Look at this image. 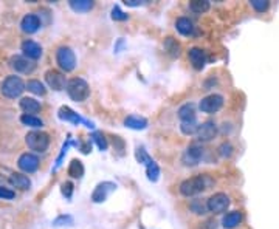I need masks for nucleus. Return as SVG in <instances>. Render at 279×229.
<instances>
[{"instance_id": "obj_1", "label": "nucleus", "mask_w": 279, "mask_h": 229, "mask_svg": "<svg viewBox=\"0 0 279 229\" xmlns=\"http://www.w3.org/2000/svg\"><path fill=\"white\" fill-rule=\"evenodd\" d=\"M67 93L68 96L72 98L75 102H83L89 98L90 95V87L89 84L84 81V79H81V77H73V79H70V81L67 82Z\"/></svg>"}, {"instance_id": "obj_2", "label": "nucleus", "mask_w": 279, "mask_h": 229, "mask_svg": "<svg viewBox=\"0 0 279 229\" xmlns=\"http://www.w3.org/2000/svg\"><path fill=\"white\" fill-rule=\"evenodd\" d=\"M209 186V180L206 175H200V177H194L189 180H185L180 185V192L185 197H192L197 195V193L203 192L205 189H208Z\"/></svg>"}, {"instance_id": "obj_3", "label": "nucleus", "mask_w": 279, "mask_h": 229, "mask_svg": "<svg viewBox=\"0 0 279 229\" xmlns=\"http://www.w3.org/2000/svg\"><path fill=\"white\" fill-rule=\"evenodd\" d=\"M25 143L31 151L44 153V152H46V149H48V146H50V136L45 132L33 130L25 136Z\"/></svg>"}, {"instance_id": "obj_4", "label": "nucleus", "mask_w": 279, "mask_h": 229, "mask_svg": "<svg viewBox=\"0 0 279 229\" xmlns=\"http://www.w3.org/2000/svg\"><path fill=\"white\" fill-rule=\"evenodd\" d=\"M0 90H2L3 96L9 99H16L23 93V90H27V88H25V82H23L19 76H8L2 82Z\"/></svg>"}, {"instance_id": "obj_5", "label": "nucleus", "mask_w": 279, "mask_h": 229, "mask_svg": "<svg viewBox=\"0 0 279 229\" xmlns=\"http://www.w3.org/2000/svg\"><path fill=\"white\" fill-rule=\"evenodd\" d=\"M56 61L64 72H72L76 67V56L70 47H61L56 51Z\"/></svg>"}, {"instance_id": "obj_6", "label": "nucleus", "mask_w": 279, "mask_h": 229, "mask_svg": "<svg viewBox=\"0 0 279 229\" xmlns=\"http://www.w3.org/2000/svg\"><path fill=\"white\" fill-rule=\"evenodd\" d=\"M230 206V198L227 193H214V195H211L208 200H206V208L209 212L213 214H222L228 209Z\"/></svg>"}, {"instance_id": "obj_7", "label": "nucleus", "mask_w": 279, "mask_h": 229, "mask_svg": "<svg viewBox=\"0 0 279 229\" xmlns=\"http://www.w3.org/2000/svg\"><path fill=\"white\" fill-rule=\"evenodd\" d=\"M9 67L17 73L28 75L36 68V64H34V61H30L25 56H13L9 59Z\"/></svg>"}, {"instance_id": "obj_8", "label": "nucleus", "mask_w": 279, "mask_h": 229, "mask_svg": "<svg viewBox=\"0 0 279 229\" xmlns=\"http://www.w3.org/2000/svg\"><path fill=\"white\" fill-rule=\"evenodd\" d=\"M45 82L50 88L56 90V91H61L67 87V79L65 75L57 72V70H48L45 73Z\"/></svg>"}, {"instance_id": "obj_9", "label": "nucleus", "mask_w": 279, "mask_h": 229, "mask_svg": "<svg viewBox=\"0 0 279 229\" xmlns=\"http://www.w3.org/2000/svg\"><path fill=\"white\" fill-rule=\"evenodd\" d=\"M222 106H224V96H220V95H209L203 98L199 104L203 113H216L222 109Z\"/></svg>"}, {"instance_id": "obj_10", "label": "nucleus", "mask_w": 279, "mask_h": 229, "mask_svg": "<svg viewBox=\"0 0 279 229\" xmlns=\"http://www.w3.org/2000/svg\"><path fill=\"white\" fill-rule=\"evenodd\" d=\"M17 166L22 172H25V174H33V172H36L39 169V158L34 155V153H22Z\"/></svg>"}, {"instance_id": "obj_11", "label": "nucleus", "mask_w": 279, "mask_h": 229, "mask_svg": "<svg viewBox=\"0 0 279 229\" xmlns=\"http://www.w3.org/2000/svg\"><path fill=\"white\" fill-rule=\"evenodd\" d=\"M116 189V185L115 183H110V181H104V183H99V185L95 188V191H93L92 193V200L95 203H102L106 201L107 197L110 195V193Z\"/></svg>"}, {"instance_id": "obj_12", "label": "nucleus", "mask_w": 279, "mask_h": 229, "mask_svg": "<svg viewBox=\"0 0 279 229\" xmlns=\"http://www.w3.org/2000/svg\"><path fill=\"white\" fill-rule=\"evenodd\" d=\"M202 155H203V149L197 144H192L185 151L182 159L186 166H195V164H199V161L202 159Z\"/></svg>"}, {"instance_id": "obj_13", "label": "nucleus", "mask_w": 279, "mask_h": 229, "mask_svg": "<svg viewBox=\"0 0 279 229\" xmlns=\"http://www.w3.org/2000/svg\"><path fill=\"white\" fill-rule=\"evenodd\" d=\"M22 53H23V56H25V57H28L30 61H38L39 57L42 56V47L38 42L28 39V40H25L22 43Z\"/></svg>"}, {"instance_id": "obj_14", "label": "nucleus", "mask_w": 279, "mask_h": 229, "mask_svg": "<svg viewBox=\"0 0 279 229\" xmlns=\"http://www.w3.org/2000/svg\"><path fill=\"white\" fill-rule=\"evenodd\" d=\"M195 135L200 141H211L217 135V125L213 121H206L203 124H199V130H197Z\"/></svg>"}, {"instance_id": "obj_15", "label": "nucleus", "mask_w": 279, "mask_h": 229, "mask_svg": "<svg viewBox=\"0 0 279 229\" xmlns=\"http://www.w3.org/2000/svg\"><path fill=\"white\" fill-rule=\"evenodd\" d=\"M20 27H22L23 33L33 34L41 28V19L36 14H27V16H23V19L20 22Z\"/></svg>"}, {"instance_id": "obj_16", "label": "nucleus", "mask_w": 279, "mask_h": 229, "mask_svg": "<svg viewBox=\"0 0 279 229\" xmlns=\"http://www.w3.org/2000/svg\"><path fill=\"white\" fill-rule=\"evenodd\" d=\"M57 114H59V118H61L62 121H70V122H73V124L84 122L87 127H93L92 122H87L86 119H83L76 112H73L70 107H61V109H59V113H57Z\"/></svg>"}, {"instance_id": "obj_17", "label": "nucleus", "mask_w": 279, "mask_h": 229, "mask_svg": "<svg viewBox=\"0 0 279 229\" xmlns=\"http://www.w3.org/2000/svg\"><path fill=\"white\" fill-rule=\"evenodd\" d=\"M188 56H189V61H191V64L195 70H202V68L205 67L206 56H205V51L202 48H197V47L191 48Z\"/></svg>"}, {"instance_id": "obj_18", "label": "nucleus", "mask_w": 279, "mask_h": 229, "mask_svg": "<svg viewBox=\"0 0 279 229\" xmlns=\"http://www.w3.org/2000/svg\"><path fill=\"white\" fill-rule=\"evenodd\" d=\"M20 109L25 112V114H34V116H36V113L41 112V102L34 98H22Z\"/></svg>"}, {"instance_id": "obj_19", "label": "nucleus", "mask_w": 279, "mask_h": 229, "mask_svg": "<svg viewBox=\"0 0 279 229\" xmlns=\"http://www.w3.org/2000/svg\"><path fill=\"white\" fill-rule=\"evenodd\" d=\"M9 185L13 186V188H17V189H22V191H25V189H30L31 186V181L27 175H23V174H13L9 177Z\"/></svg>"}, {"instance_id": "obj_20", "label": "nucleus", "mask_w": 279, "mask_h": 229, "mask_svg": "<svg viewBox=\"0 0 279 229\" xmlns=\"http://www.w3.org/2000/svg\"><path fill=\"white\" fill-rule=\"evenodd\" d=\"M124 125L129 129L134 130H143L147 127V119L141 118V116H135V114H131V116H127L124 119Z\"/></svg>"}, {"instance_id": "obj_21", "label": "nucleus", "mask_w": 279, "mask_h": 229, "mask_svg": "<svg viewBox=\"0 0 279 229\" xmlns=\"http://www.w3.org/2000/svg\"><path fill=\"white\" fill-rule=\"evenodd\" d=\"M176 28L180 34H183V36H191L194 33V25L188 17H179L176 22Z\"/></svg>"}, {"instance_id": "obj_22", "label": "nucleus", "mask_w": 279, "mask_h": 229, "mask_svg": "<svg viewBox=\"0 0 279 229\" xmlns=\"http://www.w3.org/2000/svg\"><path fill=\"white\" fill-rule=\"evenodd\" d=\"M242 222V214L239 211H232V212H228L225 217H224V226L228 228V229H232L236 228L237 225H240Z\"/></svg>"}, {"instance_id": "obj_23", "label": "nucleus", "mask_w": 279, "mask_h": 229, "mask_svg": "<svg viewBox=\"0 0 279 229\" xmlns=\"http://www.w3.org/2000/svg\"><path fill=\"white\" fill-rule=\"evenodd\" d=\"M179 118L182 119V122L186 121H194L195 119V107L194 104H185L179 109Z\"/></svg>"}, {"instance_id": "obj_24", "label": "nucleus", "mask_w": 279, "mask_h": 229, "mask_svg": "<svg viewBox=\"0 0 279 229\" xmlns=\"http://www.w3.org/2000/svg\"><path fill=\"white\" fill-rule=\"evenodd\" d=\"M70 8L75 13H87L93 8V2L92 0H70Z\"/></svg>"}, {"instance_id": "obj_25", "label": "nucleus", "mask_w": 279, "mask_h": 229, "mask_svg": "<svg viewBox=\"0 0 279 229\" xmlns=\"http://www.w3.org/2000/svg\"><path fill=\"white\" fill-rule=\"evenodd\" d=\"M25 88L28 91H31V93L39 95V96H44L46 93V88L44 87V84L41 81H38V79H30V81L25 84Z\"/></svg>"}, {"instance_id": "obj_26", "label": "nucleus", "mask_w": 279, "mask_h": 229, "mask_svg": "<svg viewBox=\"0 0 279 229\" xmlns=\"http://www.w3.org/2000/svg\"><path fill=\"white\" fill-rule=\"evenodd\" d=\"M20 122L23 125H28V127H33V129H39L44 125V121L38 116H34V114H25L23 113L20 116Z\"/></svg>"}, {"instance_id": "obj_27", "label": "nucleus", "mask_w": 279, "mask_h": 229, "mask_svg": "<svg viewBox=\"0 0 279 229\" xmlns=\"http://www.w3.org/2000/svg\"><path fill=\"white\" fill-rule=\"evenodd\" d=\"M68 175L73 177V178H81L84 175V166L83 163L79 161V159H73L72 163L68 166Z\"/></svg>"}, {"instance_id": "obj_28", "label": "nucleus", "mask_w": 279, "mask_h": 229, "mask_svg": "<svg viewBox=\"0 0 279 229\" xmlns=\"http://www.w3.org/2000/svg\"><path fill=\"white\" fill-rule=\"evenodd\" d=\"M189 8H191L192 13L202 14V13H206V11L209 9V2L208 0H192V2L189 3Z\"/></svg>"}, {"instance_id": "obj_29", "label": "nucleus", "mask_w": 279, "mask_h": 229, "mask_svg": "<svg viewBox=\"0 0 279 229\" xmlns=\"http://www.w3.org/2000/svg\"><path fill=\"white\" fill-rule=\"evenodd\" d=\"M180 129L185 135H195L197 130H199V124H197V121H186V122H182Z\"/></svg>"}, {"instance_id": "obj_30", "label": "nucleus", "mask_w": 279, "mask_h": 229, "mask_svg": "<svg viewBox=\"0 0 279 229\" xmlns=\"http://www.w3.org/2000/svg\"><path fill=\"white\" fill-rule=\"evenodd\" d=\"M146 172H147V178L150 181H157L158 180V175H160V167L157 166L155 161H150L147 166H146Z\"/></svg>"}, {"instance_id": "obj_31", "label": "nucleus", "mask_w": 279, "mask_h": 229, "mask_svg": "<svg viewBox=\"0 0 279 229\" xmlns=\"http://www.w3.org/2000/svg\"><path fill=\"white\" fill-rule=\"evenodd\" d=\"M165 48L168 53H171L172 56H180V45L174 40L172 38H168L165 42Z\"/></svg>"}, {"instance_id": "obj_32", "label": "nucleus", "mask_w": 279, "mask_h": 229, "mask_svg": "<svg viewBox=\"0 0 279 229\" xmlns=\"http://www.w3.org/2000/svg\"><path fill=\"white\" fill-rule=\"evenodd\" d=\"M92 138H93V141H95V143L98 144L99 151H106V149H107V140L104 138V135H102V133L95 132V133L92 135Z\"/></svg>"}, {"instance_id": "obj_33", "label": "nucleus", "mask_w": 279, "mask_h": 229, "mask_svg": "<svg viewBox=\"0 0 279 229\" xmlns=\"http://www.w3.org/2000/svg\"><path fill=\"white\" fill-rule=\"evenodd\" d=\"M137 159L140 163H143V164H149L150 161H152V158H150L147 153H146V151H144V147H138L137 149Z\"/></svg>"}, {"instance_id": "obj_34", "label": "nucleus", "mask_w": 279, "mask_h": 229, "mask_svg": "<svg viewBox=\"0 0 279 229\" xmlns=\"http://www.w3.org/2000/svg\"><path fill=\"white\" fill-rule=\"evenodd\" d=\"M269 2L267 0H251V6L258 11V13H264V11L269 9Z\"/></svg>"}, {"instance_id": "obj_35", "label": "nucleus", "mask_w": 279, "mask_h": 229, "mask_svg": "<svg viewBox=\"0 0 279 229\" xmlns=\"http://www.w3.org/2000/svg\"><path fill=\"white\" fill-rule=\"evenodd\" d=\"M191 209H192L195 214H205V211H208L206 203L202 204L200 200H192V203H191Z\"/></svg>"}, {"instance_id": "obj_36", "label": "nucleus", "mask_w": 279, "mask_h": 229, "mask_svg": "<svg viewBox=\"0 0 279 229\" xmlns=\"http://www.w3.org/2000/svg\"><path fill=\"white\" fill-rule=\"evenodd\" d=\"M16 197V192L11 191L5 186H0V198L2 200H13Z\"/></svg>"}, {"instance_id": "obj_37", "label": "nucleus", "mask_w": 279, "mask_h": 229, "mask_svg": "<svg viewBox=\"0 0 279 229\" xmlns=\"http://www.w3.org/2000/svg\"><path fill=\"white\" fill-rule=\"evenodd\" d=\"M112 19H115V20H126V19H127V14H124L118 6H115V8L112 9Z\"/></svg>"}, {"instance_id": "obj_38", "label": "nucleus", "mask_w": 279, "mask_h": 229, "mask_svg": "<svg viewBox=\"0 0 279 229\" xmlns=\"http://www.w3.org/2000/svg\"><path fill=\"white\" fill-rule=\"evenodd\" d=\"M72 191H73L72 183H64V185H62V193H64V195L70 198V197H72Z\"/></svg>"}, {"instance_id": "obj_39", "label": "nucleus", "mask_w": 279, "mask_h": 229, "mask_svg": "<svg viewBox=\"0 0 279 229\" xmlns=\"http://www.w3.org/2000/svg\"><path fill=\"white\" fill-rule=\"evenodd\" d=\"M124 3H126L127 6H140L143 2H141V0H126Z\"/></svg>"}]
</instances>
